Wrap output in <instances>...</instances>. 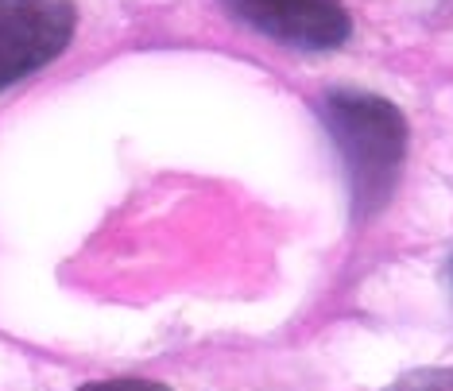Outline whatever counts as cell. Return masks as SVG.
<instances>
[{"mask_svg":"<svg viewBox=\"0 0 453 391\" xmlns=\"http://www.w3.org/2000/svg\"><path fill=\"white\" fill-rule=\"evenodd\" d=\"M384 391H453V368H415L391 380Z\"/></svg>","mask_w":453,"mask_h":391,"instance_id":"4","label":"cell"},{"mask_svg":"<svg viewBox=\"0 0 453 391\" xmlns=\"http://www.w3.org/2000/svg\"><path fill=\"white\" fill-rule=\"evenodd\" d=\"M449 287H453V260H449Z\"/></svg>","mask_w":453,"mask_h":391,"instance_id":"6","label":"cell"},{"mask_svg":"<svg viewBox=\"0 0 453 391\" xmlns=\"http://www.w3.org/2000/svg\"><path fill=\"white\" fill-rule=\"evenodd\" d=\"M318 117L342 159L353 218L368 221L391 202L407 159V120L388 97L360 89H329L318 97Z\"/></svg>","mask_w":453,"mask_h":391,"instance_id":"1","label":"cell"},{"mask_svg":"<svg viewBox=\"0 0 453 391\" xmlns=\"http://www.w3.org/2000/svg\"><path fill=\"white\" fill-rule=\"evenodd\" d=\"M78 391H171L159 380H140V376H120V380H94V384H81Z\"/></svg>","mask_w":453,"mask_h":391,"instance_id":"5","label":"cell"},{"mask_svg":"<svg viewBox=\"0 0 453 391\" xmlns=\"http://www.w3.org/2000/svg\"><path fill=\"white\" fill-rule=\"evenodd\" d=\"M225 12L272 43L295 50H337L353 35L342 0H221Z\"/></svg>","mask_w":453,"mask_h":391,"instance_id":"3","label":"cell"},{"mask_svg":"<svg viewBox=\"0 0 453 391\" xmlns=\"http://www.w3.org/2000/svg\"><path fill=\"white\" fill-rule=\"evenodd\" d=\"M74 27V0H0V94L55 63Z\"/></svg>","mask_w":453,"mask_h":391,"instance_id":"2","label":"cell"}]
</instances>
